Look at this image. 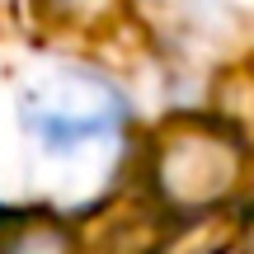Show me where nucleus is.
<instances>
[{
    "instance_id": "obj_1",
    "label": "nucleus",
    "mask_w": 254,
    "mask_h": 254,
    "mask_svg": "<svg viewBox=\"0 0 254 254\" xmlns=\"http://www.w3.org/2000/svg\"><path fill=\"white\" fill-rule=\"evenodd\" d=\"M245 179V136L207 113H179L151 141V193L174 217H198L236 198Z\"/></svg>"
},
{
    "instance_id": "obj_2",
    "label": "nucleus",
    "mask_w": 254,
    "mask_h": 254,
    "mask_svg": "<svg viewBox=\"0 0 254 254\" xmlns=\"http://www.w3.org/2000/svg\"><path fill=\"white\" fill-rule=\"evenodd\" d=\"M19 118L47 151H71L94 136L118 132L127 118V99L113 80L85 71V66H57L24 90Z\"/></svg>"
},
{
    "instance_id": "obj_3",
    "label": "nucleus",
    "mask_w": 254,
    "mask_h": 254,
    "mask_svg": "<svg viewBox=\"0 0 254 254\" xmlns=\"http://www.w3.org/2000/svg\"><path fill=\"white\" fill-rule=\"evenodd\" d=\"M0 254H75V236L52 212H0Z\"/></svg>"
},
{
    "instance_id": "obj_4",
    "label": "nucleus",
    "mask_w": 254,
    "mask_h": 254,
    "mask_svg": "<svg viewBox=\"0 0 254 254\" xmlns=\"http://www.w3.org/2000/svg\"><path fill=\"white\" fill-rule=\"evenodd\" d=\"M127 0H38V9H43L52 24L62 28H80V33H94V28L113 24V19L123 14Z\"/></svg>"
},
{
    "instance_id": "obj_5",
    "label": "nucleus",
    "mask_w": 254,
    "mask_h": 254,
    "mask_svg": "<svg viewBox=\"0 0 254 254\" xmlns=\"http://www.w3.org/2000/svg\"><path fill=\"white\" fill-rule=\"evenodd\" d=\"M240 254H254V207L245 212V221H240Z\"/></svg>"
}]
</instances>
